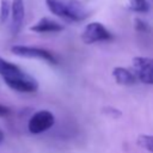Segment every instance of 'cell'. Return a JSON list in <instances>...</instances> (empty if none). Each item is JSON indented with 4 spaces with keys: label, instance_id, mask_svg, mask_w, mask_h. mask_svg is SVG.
<instances>
[{
    "label": "cell",
    "instance_id": "6da1fadb",
    "mask_svg": "<svg viewBox=\"0 0 153 153\" xmlns=\"http://www.w3.org/2000/svg\"><path fill=\"white\" fill-rule=\"evenodd\" d=\"M0 76L5 84L22 93H32L38 90V81L26 72H24L18 65L10 62L0 56Z\"/></svg>",
    "mask_w": 153,
    "mask_h": 153
},
{
    "label": "cell",
    "instance_id": "7a4b0ae2",
    "mask_svg": "<svg viewBox=\"0 0 153 153\" xmlns=\"http://www.w3.org/2000/svg\"><path fill=\"white\" fill-rule=\"evenodd\" d=\"M48 10L66 20L81 22L87 18L88 13L79 0H45Z\"/></svg>",
    "mask_w": 153,
    "mask_h": 153
},
{
    "label": "cell",
    "instance_id": "3957f363",
    "mask_svg": "<svg viewBox=\"0 0 153 153\" xmlns=\"http://www.w3.org/2000/svg\"><path fill=\"white\" fill-rule=\"evenodd\" d=\"M11 51L19 56V57H25V59H38V60H43L50 65H56L57 63V59L56 56L43 48H38V47H31V45H22V44H17V45H12L11 47Z\"/></svg>",
    "mask_w": 153,
    "mask_h": 153
},
{
    "label": "cell",
    "instance_id": "277c9868",
    "mask_svg": "<svg viewBox=\"0 0 153 153\" xmlns=\"http://www.w3.org/2000/svg\"><path fill=\"white\" fill-rule=\"evenodd\" d=\"M112 33L99 22L88 23L81 32V41L85 44H93L97 42H106L112 39Z\"/></svg>",
    "mask_w": 153,
    "mask_h": 153
},
{
    "label": "cell",
    "instance_id": "5b68a950",
    "mask_svg": "<svg viewBox=\"0 0 153 153\" xmlns=\"http://www.w3.org/2000/svg\"><path fill=\"white\" fill-rule=\"evenodd\" d=\"M54 123L55 117L49 110H39L30 117L27 122V129L31 134H41L50 129Z\"/></svg>",
    "mask_w": 153,
    "mask_h": 153
},
{
    "label": "cell",
    "instance_id": "8992f818",
    "mask_svg": "<svg viewBox=\"0 0 153 153\" xmlns=\"http://www.w3.org/2000/svg\"><path fill=\"white\" fill-rule=\"evenodd\" d=\"M134 75L136 80L143 84L153 85V59L146 56H136L133 59Z\"/></svg>",
    "mask_w": 153,
    "mask_h": 153
},
{
    "label": "cell",
    "instance_id": "52a82bcc",
    "mask_svg": "<svg viewBox=\"0 0 153 153\" xmlns=\"http://www.w3.org/2000/svg\"><path fill=\"white\" fill-rule=\"evenodd\" d=\"M11 31L12 33H18L23 26L25 18V6L24 0H12L11 4Z\"/></svg>",
    "mask_w": 153,
    "mask_h": 153
},
{
    "label": "cell",
    "instance_id": "ba28073f",
    "mask_svg": "<svg viewBox=\"0 0 153 153\" xmlns=\"http://www.w3.org/2000/svg\"><path fill=\"white\" fill-rule=\"evenodd\" d=\"M29 29H30V31H33L37 33H49V32H60L65 27L59 22H56L51 18H48V17H43L37 23L31 25Z\"/></svg>",
    "mask_w": 153,
    "mask_h": 153
},
{
    "label": "cell",
    "instance_id": "9c48e42d",
    "mask_svg": "<svg viewBox=\"0 0 153 153\" xmlns=\"http://www.w3.org/2000/svg\"><path fill=\"white\" fill-rule=\"evenodd\" d=\"M112 76L115 78L117 84L123 86H130L136 82V78L134 73L124 67H115L112 69Z\"/></svg>",
    "mask_w": 153,
    "mask_h": 153
},
{
    "label": "cell",
    "instance_id": "30bf717a",
    "mask_svg": "<svg viewBox=\"0 0 153 153\" xmlns=\"http://www.w3.org/2000/svg\"><path fill=\"white\" fill-rule=\"evenodd\" d=\"M129 10L137 13H146L149 11V2L147 0H129Z\"/></svg>",
    "mask_w": 153,
    "mask_h": 153
},
{
    "label": "cell",
    "instance_id": "8fae6325",
    "mask_svg": "<svg viewBox=\"0 0 153 153\" xmlns=\"http://www.w3.org/2000/svg\"><path fill=\"white\" fill-rule=\"evenodd\" d=\"M136 142L140 147L145 148L146 151L153 153V135H148V134H141L137 136Z\"/></svg>",
    "mask_w": 153,
    "mask_h": 153
},
{
    "label": "cell",
    "instance_id": "7c38bea8",
    "mask_svg": "<svg viewBox=\"0 0 153 153\" xmlns=\"http://www.w3.org/2000/svg\"><path fill=\"white\" fill-rule=\"evenodd\" d=\"M11 13V4L8 0H1L0 1V22L5 23Z\"/></svg>",
    "mask_w": 153,
    "mask_h": 153
},
{
    "label": "cell",
    "instance_id": "4fadbf2b",
    "mask_svg": "<svg viewBox=\"0 0 153 153\" xmlns=\"http://www.w3.org/2000/svg\"><path fill=\"white\" fill-rule=\"evenodd\" d=\"M134 26H135V29L137 30V31H146L147 30V24H146V22H143L142 19H140V18H135V20H134Z\"/></svg>",
    "mask_w": 153,
    "mask_h": 153
},
{
    "label": "cell",
    "instance_id": "5bb4252c",
    "mask_svg": "<svg viewBox=\"0 0 153 153\" xmlns=\"http://www.w3.org/2000/svg\"><path fill=\"white\" fill-rule=\"evenodd\" d=\"M104 112L106 114V115H110L111 117H118V116H121V112L117 110V109H114V108H105L104 109Z\"/></svg>",
    "mask_w": 153,
    "mask_h": 153
},
{
    "label": "cell",
    "instance_id": "9a60e30c",
    "mask_svg": "<svg viewBox=\"0 0 153 153\" xmlns=\"http://www.w3.org/2000/svg\"><path fill=\"white\" fill-rule=\"evenodd\" d=\"M11 114V109L0 103V117H7Z\"/></svg>",
    "mask_w": 153,
    "mask_h": 153
},
{
    "label": "cell",
    "instance_id": "2e32d148",
    "mask_svg": "<svg viewBox=\"0 0 153 153\" xmlns=\"http://www.w3.org/2000/svg\"><path fill=\"white\" fill-rule=\"evenodd\" d=\"M4 141V133H2V130L0 129V143Z\"/></svg>",
    "mask_w": 153,
    "mask_h": 153
}]
</instances>
